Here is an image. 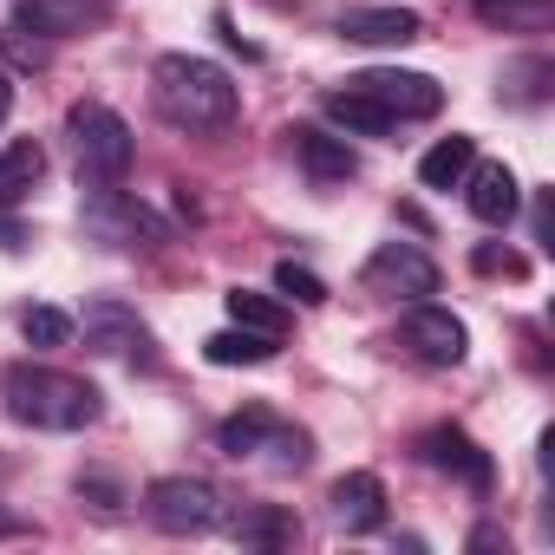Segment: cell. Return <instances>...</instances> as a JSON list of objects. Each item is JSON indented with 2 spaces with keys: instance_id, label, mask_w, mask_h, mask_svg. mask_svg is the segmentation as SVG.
<instances>
[{
  "instance_id": "4316f807",
  "label": "cell",
  "mask_w": 555,
  "mask_h": 555,
  "mask_svg": "<svg viewBox=\"0 0 555 555\" xmlns=\"http://www.w3.org/2000/svg\"><path fill=\"white\" fill-rule=\"evenodd\" d=\"M470 261H477V274H509V282H522V274H529V261H522V255H509V248H490V242H483Z\"/></svg>"
},
{
  "instance_id": "83f0119b",
  "label": "cell",
  "mask_w": 555,
  "mask_h": 555,
  "mask_svg": "<svg viewBox=\"0 0 555 555\" xmlns=\"http://www.w3.org/2000/svg\"><path fill=\"white\" fill-rule=\"evenodd\" d=\"M79 496H92V509H99V516H118V509H125L112 477H79Z\"/></svg>"
},
{
  "instance_id": "f546056e",
  "label": "cell",
  "mask_w": 555,
  "mask_h": 555,
  "mask_svg": "<svg viewBox=\"0 0 555 555\" xmlns=\"http://www.w3.org/2000/svg\"><path fill=\"white\" fill-rule=\"evenodd\" d=\"M8 112H14V79L0 73V125H8Z\"/></svg>"
},
{
  "instance_id": "6da1fadb",
  "label": "cell",
  "mask_w": 555,
  "mask_h": 555,
  "mask_svg": "<svg viewBox=\"0 0 555 555\" xmlns=\"http://www.w3.org/2000/svg\"><path fill=\"white\" fill-rule=\"evenodd\" d=\"M151 99H157V112H164L177 131H190V138H216V131H229L235 112H242L235 79H229L216 60H203V53H164V60L151 66Z\"/></svg>"
},
{
  "instance_id": "8fae6325",
  "label": "cell",
  "mask_w": 555,
  "mask_h": 555,
  "mask_svg": "<svg viewBox=\"0 0 555 555\" xmlns=\"http://www.w3.org/2000/svg\"><path fill=\"white\" fill-rule=\"evenodd\" d=\"M327 516L340 535H373L386 522V483L373 470H347L334 490H327Z\"/></svg>"
},
{
  "instance_id": "5b68a950",
  "label": "cell",
  "mask_w": 555,
  "mask_h": 555,
  "mask_svg": "<svg viewBox=\"0 0 555 555\" xmlns=\"http://www.w3.org/2000/svg\"><path fill=\"white\" fill-rule=\"evenodd\" d=\"M86 229H92L105 248H164V242H170V222H164L151 203L125 196L118 183H99V190L86 196Z\"/></svg>"
},
{
  "instance_id": "ba28073f",
  "label": "cell",
  "mask_w": 555,
  "mask_h": 555,
  "mask_svg": "<svg viewBox=\"0 0 555 555\" xmlns=\"http://www.w3.org/2000/svg\"><path fill=\"white\" fill-rule=\"evenodd\" d=\"M399 340H405V353H412L418 366H457V360L470 353V327H464L451 308H431V301H412Z\"/></svg>"
},
{
  "instance_id": "30bf717a",
  "label": "cell",
  "mask_w": 555,
  "mask_h": 555,
  "mask_svg": "<svg viewBox=\"0 0 555 555\" xmlns=\"http://www.w3.org/2000/svg\"><path fill=\"white\" fill-rule=\"evenodd\" d=\"M86 347L92 353H112V360H131V366H157V347H151V327L131 314V308H118V301H99L92 314H86Z\"/></svg>"
},
{
  "instance_id": "ac0fdd59",
  "label": "cell",
  "mask_w": 555,
  "mask_h": 555,
  "mask_svg": "<svg viewBox=\"0 0 555 555\" xmlns=\"http://www.w3.org/2000/svg\"><path fill=\"white\" fill-rule=\"evenodd\" d=\"M295 535H301V522H295L282 503H255V509L235 516V542H242V548H288Z\"/></svg>"
},
{
  "instance_id": "5bb4252c",
  "label": "cell",
  "mask_w": 555,
  "mask_h": 555,
  "mask_svg": "<svg viewBox=\"0 0 555 555\" xmlns=\"http://www.w3.org/2000/svg\"><path fill=\"white\" fill-rule=\"evenodd\" d=\"M288 138H295V164H301L314 183H347V177L360 170L353 144L334 138V131H321V125H301V131H288Z\"/></svg>"
},
{
  "instance_id": "52a82bcc",
  "label": "cell",
  "mask_w": 555,
  "mask_h": 555,
  "mask_svg": "<svg viewBox=\"0 0 555 555\" xmlns=\"http://www.w3.org/2000/svg\"><path fill=\"white\" fill-rule=\"evenodd\" d=\"M366 295H386V301H425L438 295V261L418 248V242H379L360 268Z\"/></svg>"
},
{
  "instance_id": "3957f363",
  "label": "cell",
  "mask_w": 555,
  "mask_h": 555,
  "mask_svg": "<svg viewBox=\"0 0 555 555\" xmlns=\"http://www.w3.org/2000/svg\"><path fill=\"white\" fill-rule=\"evenodd\" d=\"M216 444H222L229 457H248V464H261V470H282V477H288V470H308V464H314V438H308V431H295L288 418L261 412V405H248V412L222 418Z\"/></svg>"
},
{
  "instance_id": "603a6c76",
  "label": "cell",
  "mask_w": 555,
  "mask_h": 555,
  "mask_svg": "<svg viewBox=\"0 0 555 555\" xmlns=\"http://www.w3.org/2000/svg\"><path fill=\"white\" fill-rule=\"evenodd\" d=\"M0 53H8V66H21V73H40V66L53 60L47 34H27V21H8V27H0Z\"/></svg>"
},
{
  "instance_id": "2e32d148",
  "label": "cell",
  "mask_w": 555,
  "mask_h": 555,
  "mask_svg": "<svg viewBox=\"0 0 555 555\" xmlns=\"http://www.w3.org/2000/svg\"><path fill=\"white\" fill-rule=\"evenodd\" d=\"M327 118H334L347 138H392V131H399V118H392L379 99H366L360 86H347V92H327Z\"/></svg>"
},
{
  "instance_id": "f1b7e54d",
  "label": "cell",
  "mask_w": 555,
  "mask_h": 555,
  "mask_svg": "<svg viewBox=\"0 0 555 555\" xmlns=\"http://www.w3.org/2000/svg\"><path fill=\"white\" fill-rule=\"evenodd\" d=\"M0 248H8V255H21V248H27V229H21L14 216H0Z\"/></svg>"
},
{
  "instance_id": "d6986e66",
  "label": "cell",
  "mask_w": 555,
  "mask_h": 555,
  "mask_svg": "<svg viewBox=\"0 0 555 555\" xmlns=\"http://www.w3.org/2000/svg\"><path fill=\"white\" fill-rule=\"evenodd\" d=\"M470 164H477V144L451 131V138H438V144L418 157V183H425V190H457Z\"/></svg>"
},
{
  "instance_id": "7402d4cb",
  "label": "cell",
  "mask_w": 555,
  "mask_h": 555,
  "mask_svg": "<svg viewBox=\"0 0 555 555\" xmlns=\"http://www.w3.org/2000/svg\"><path fill=\"white\" fill-rule=\"evenodd\" d=\"M477 14L503 34H535L548 14H555V0H477Z\"/></svg>"
},
{
  "instance_id": "484cf974",
  "label": "cell",
  "mask_w": 555,
  "mask_h": 555,
  "mask_svg": "<svg viewBox=\"0 0 555 555\" xmlns=\"http://www.w3.org/2000/svg\"><path fill=\"white\" fill-rule=\"evenodd\" d=\"M274 288L295 295L301 308H321V301H327V282H321L314 268H301V261H282V268H274Z\"/></svg>"
},
{
  "instance_id": "9a60e30c",
  "label": "cell",
  "mask_w": 555,
  "mask_h": 555,
  "mask_svg": "<svg viewBox=\"0 0 555 555\" xmlns=\"http://www.w3.org/2000/svg\"><path fill=\"white\" fill-rule=\"evenodd\" d=\"M418 34H425V21L412 8H353V14H340V40H360V47H405Z\"/></svg>"
},
{
  "instance_id": "cb8c5ba5",
  "label": "cell",
  "mask_w": 555,
  "mask_h": 555,
  "mask_svg": "<svg viewBox=\"0 0 555 555\" xmlns=\"http://www.w3.org/2000/svg\"><path fill=\"white\" fill-rule=\"evenodd\" d=\"M79 14H86L79 0H21V21H34V34H47V40L53 34H73Z\"/></svg>"
},
{
  "instance_id": "ffe728a7",
  "label": "cell",
  "mask_w": 555,
  "mask_h": 555,
  "mask_svg": "<svg viewBox=\"0 0 555 555\" xmlns=\"http://www.w3.org/2000/svg\"><path fill=\"white\" fill-rule=\"evenodd\" d=\"M40 177H47V151H40L34 138L0 144V203H21Z\"/></svg>"
},
{
  "instance_id": "d4e9b609",
  "label": "cell",
  "mask_w": 555,
  "mask_h": 555,
  "mask_svg": "<svg viewBox=\"0 0 555 555\" xmlns=\"http://www.w3.org/2000/svg\"><path fill=\"white\" fill-rule=\"evenodd\" d=\"M21 334H27V347H66V340H73V314H60V308H27V314H21Z\"/></svg>"
},
{
  "instance_id": "9c48e42d",
  "label": "cell",
  "mask_w": 555,
  "mask_h": 555,
  "mask_svg": "<svg viewBox=\"0 0 555 555\" xmlns=\"http://www.w3.org/2000/svg\"><path fill=\"white\" fill-rule=\"evenodd\" d=\"M347 86H360L366 99H379L399 125L405 118H438L444 112V86L431 79V73H399V66H373V73H360V79H347Z\"/></svg>"
},
{
  "instance_id": "7a4b0ae2",
  "label": "cell",
  "mask_w": 555,
  "mask_h": 555,
  "mask_svg": "<svg viewBox=\"0 0 555 555\" xmlns=\"http://www.w3.org/2000/svg\"><path fill=\"white\" fill-rule=\"evenodd\" d=\"M0 399H8V418L27 431H86L105 412V392L92 379L60 373V366H34V360H21L0 379Z\"/></svg>"
},
{
  "instance_id": "44dd1931",
  "label": "cell",
  "mask_w": 555,
  "mask_h": 555,
  "mask_svg": "<svg viewBox=\"0 0 555 555\" xmlns=\"http://www.w3.org/2000/svg\"><path fill=\"white\" fill-rule=\"evenodd\" d=\"M222 308H229V321H235V327H255V334H274V340L288 334V308L274 301V295H255V288H229V295H222Z\"/></svg>"
},
{
  "instance_id": "8992f818",
  "label": "cell",
  "mask_w": 555,
  "mask_h": 555,
  "mask_svg": "<svg viewBox=\"0 0 555 555\" xmlns=\"http://www.w3.org/2000/svg\"><path fill=\"white\" fill-rule=\"evenodd\" d=\"M144 516L164 535H209L222 522V490L209 477H157L144 490Z\"/></svg>"
},
{
  "instance_id": "4fadbf2b",
  "label": "cell",
  "mask_w": 555,
  "mask_h": 555,
  "mask_svg": "<svg viewBox=\"0 0 555 555\" xmlns=\"http://www.w3.org/2000/svg\"><path fill=\"white\" fill-rule=\"evenodd\" d=\"M464 203H470L477 222L503 229V222L516 216V203H522V183L509 177V164H470V170H464Z\"/></svg>"
},
{
  "instance_id": "4dcf8cb0",
  "label": "cell",
  "mask_w": 555,
  "mask_h": 555,
  "mask_svg": "<svg viewBox=\"0 0 555 555\" xmlns=\"http://www.w3.org/2000/svg\"><path fill=\"white\" fill-rule=\"evenodd\" d=\"M0 535H21V522H14V516H8V509H0Z\"/></svg>"
},
{
  "instance_id": "7c38bea8",
  "label": "cell",
  "mask_w": 555,
  "mask_h": 555,
  "mask_svg": "<svg viewBox=\"0 0 555 555\" xmlns=\"http://www.w3.org/2000/svg\"><path fill=\"white\" fill-rule=\"evenodd\" d=\"M418 457L431 464V470H444V477H457V483H470V490H490V457L457 431V425H438V431H425L418 438Z\"/></svg>"
},
{
  "instance_id": "e0dca14e",
  "label": "cell",
  "mask_w": 555,
  "mask_h": 555,
  "mask_svg": "<svg viewBox=\"0 0 555 555\" xmlns=\"http://www.w3.org/2000/svg\"><path fill=\"white\" fill-rule=\"evenodd\" d=\"M274 347H282V340H274V334H255V327H222V334H209L203 340V360L209 366H261V360H274Z\"/></svg>"
},
{
  "instance_id": "277c9868",
  "label": "cell",
  "mask_w": 555,
  "mask_h": 555,
  "mask_svg": "<svg viewBox=\"0 0 555 555\" xmlns=\"http://www.w3.org/2000/svg\"><path fill=\"white\" fill-rule=\"evenodd\" d=\"M66 138H73V164H79V177L99 190V183H125V170H131V125L112 112V105H99V99H79L73 112H66Z\"/></svg>"
}]
</instances>
